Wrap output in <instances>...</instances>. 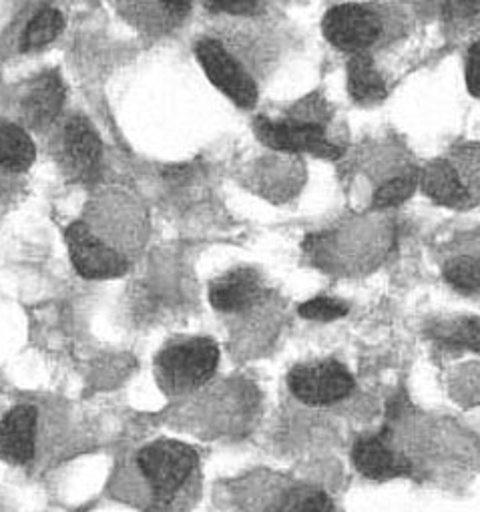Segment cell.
I'll return each instance as SVG.
<instances>
[{"label":"cell","instance_id":"cell-1","mask_svg":"<svg viewBox=\"0 0 480 512\" xmlns=\"http://www.w3.org/2000/svg\"><path fill=\"white\" fill-rule=\"evenodd\" d=\"M219 350L209 338H191L167 346L157 356L159 382L173 390L183 392L205 384L217 370Z\"/></svg>","mask_w":480,"mask_h":512},{"label":"cell","instance_id":"cell-2","mask_svg":"<svg viewBox=\"0 0 480 512\" xmlns=\"http://www.w3.org/2000/svg\"><path fill=\"white\" fill-rule=\"evenodd\" d=\"M195 462L193 448L177 440L153 442L137 456V464L157 498L173 496L193 472Z\"/></svg>","mask_w":480,"mask_h":512},{"label":"cell","instance_id":"cell-3","mask_svg":"<svg viewBox=\"0 0 480 512\" xmlns=\"http://www.w3.org/2000/svg\"><path fill=\"white\" fill-rule=\"evenodd\" d=\"M197 61L207 79L235 105L254 107L258 101V89L252 77L242 69L221 43L205 39L195 47Z\"/></svg>","mask_w":480,"mask_h":512},{"label":"cell","instance_id":"cell-4","mask_svg":"<svg viewBox=\"0 0 480 512\" xmlns=\"http://www.w3.org/2000/svg\"><path fill=\"white\" fill-rule=\"evenodd\" d=\"M290 390L304 404L328 406L354 390L352 374L338 362H312L296 366L288 378Z\"/></svg>","mask_w":480,"mask_h":512},{"label":"cell","instance_id":"cell-5","mask_svg":"<svg viewBox=\"0 0 480 512\" xmlns=\"http://www.w3.org/2000/svg\"><path fill=\"white\" fill-rule=\"evenodd\" d=\"M258 139L276 151L284 153H310L322 159H336L340 149L328 141L324 129L316 123L294 119V121H256Z\"/></svg>","mask_w":480,"mask_h":512},{"label":"cell","instance_id":"cell-6","mask_svg":"<svg viewBox=\"0 0 480 512\" xmlns=\"http://www.w3.org/2000/svg\"><path fill=\"white\" fill-rule=\"evenodd\" d=\"M65 239L79 276L89 280H111L127 272L123 255L97 239L85 223H71L65 231Z\"/></svg>","mask_w":480,"mask_h":512},{"label":"cell","instance_id":"cell-7","mask_svg":"<svg viewBox=\"0 0 480 512\" xmlns=\"http://www.w3.org/2000/svg\"><path fill=\"white\" fill-rule=\"evenodd\" d=\"M324 35L336 49L356 55L378 39L380 19L366 7L340 5L326 15Z\"/></svg>","mask_w":480,"mask_h":512},{"label":"cell","instance_id":"cell-8","mask_svg":"<svg viewBox=\"0 0 480 512\" xmlns=\"http://www.w3.org/2000/svg\"><path fill=\"white\" fill-rule=\"evenodd\" d=\"M37 442V410L33 406H17L0 420V458L21 466L35 456Z\"/></svg>","mask_w":480,"mask_h":512},{"label":"cell","instance_id":"cell-9","mask_svg":"<svg viewBox=\"0 0 480 512\" xmlns=\"http://www.w3.org/2000/svg\"><path fill=\"white\" fill-rule=\"evenodd\" d=\"M262 296V282L250 270H233L209 286V302L215 310L237 314L250 310Z\"/></svg>","mask_w":480,"mask_h":512},{"label":"cell","instance_id":"cell-10","mask_svg":"<svg viewBox=\"0 0 480 512\" xmlns=\"http://www.w3.org/2000/svg\"><path fill=\"white\" fill-rule=\"evenodd\" d=\"M352 460L356 468L374 480H390L408 476L412 466L410 462L392 452L388 442L382 436H364L352 448Z\"/></svg>","mask_w":480,"mask_h":512},{"label":"cell","instance_id":"cell-11","mask_svg":"<svg viewBox=\"0 0 480 512\" xmlns=\"http://www.w3.org/2000/svg\"><path fill=\"white\" fill-rule=\"evenodd\" d=\"M65 95L67 91L63 79L53 71L43 73L39 79H35L25 99V113L29 121L37 127L51 125L63 111Z\"/></svg>","mask_w":480,"mask_h":512},{"label":"cell","instance_id":"cell-12","mask_svg":"<svg viewBox=\"0 0 480 512\" xmlns=\"http://www.w3.org/2000/svg\"><path fill=\"white\" fill-rule=\"evenodd\" d=\"M418 183L422 191L438 205L460 207L466 203L468 191L462 185L454 167L446 161H432L430 165H426L418 175Z\"/></svg>","mask_w":480,"mask_h":512},{"label":"cell","instance_id":"cell-13","mask_svg":"<svg viewBox=\"0 0 480 512\" xmlns=\"http://www.w3.org/2000/svg\"><path fill=\"white\" fill-rule=\"evenodd\" d=\"M65 147L79 173H93L101 161V141L93 125L81 117L73 119L65 131Z\"/></svg>","mask_w":480,"mask_h":512},{"label":"cell","instance_id":"cell-14","mask_svg":"<svg viewBox=\"0 0 480 512\" xmlns=\"http://www.w3.org/2000/svg\"><path fill=\"white\" fill-rule=\"evenodd\" d=\"M348 89L352 99L360 105H374L386 97L384 79L368 55L356 53L350 59Z\"/></svg>","mask_w":480,"mask_h":512},{"label":"cell","instance_id":"cell-15","mask_svg":"<svg viewBox=\"0 0 480 512\" xmlns=\"http://www.w3.org/2000/svg\"><path fill=\"white\" fill-rule=\"evenodd\" d=\"M35 155V143L25 129L9 121H0V167L25 171L35 163Z\"/></svg>","mask_w":480,"mask_h":512},{"label":"cell","instance_id":"cell-16","mask_svg":"<svg viewBox=\"0 0 480 512\" xmlns=\"http://www.w3.org/2000/svg\"><path fill=\"white\" fill-rule=\"evenodd\" d=\"M63 27H65V21H63V15L59 11L43 9L27 25L25 35H23V47L27 51L47 47L61 35Z\"/></svg>","mask_w":480,"mask_h":512},{"label":"cell","instance_id":"cell-17","mask_svg":"<svg viewBox=\"0 0 480 512\" xmlns=\"http://www.w3.org/2000/svg\"><path fill=\"white\" fill-rule=\"evenodd\" d=\"M270 512H332V500L318 488L302 486L286 494Z\"/></svg>","mask_w":480,"mask_h":512},{"label":"cell","instance_id":"cell-18","mask_svg":"<svg viewBox=\"0 0 480 512\" xmlns=\"http://www.w3.org/2000/svg\"><path fill=\"white\" fill-rule=\"evenodd\" d=\"M418 187V175L416 173H402L396 175L394 179L386 181L380 185L374 193V207L378 209H388L404 203L406 199L412 197V193Z\"/></svg>","mask_w":480,"mask_h":512},{"label":"cell","instance_id":"cell-19","mask_svg":"<svg viewBox=\"0 0 480 512\" xmlns=\"http://www.w3.org/2000/svg\"><path fill=\"white\" fill-rule=\"evenodd\" d=\"M438 340H442L448 348L470 350L480 354V320H456L438 334Z\"/></svg>","mask_w":480,"mask_h":512},{"label":"cell","instance_id":"cell-20","mask_svg":"<svg viewBox=\"0 0 480 512\" xmlns=\"http://www.w3.org/2000/svg\"><path fill=\"white\" fill-rule=\"evenodd\" d=\"M444 280L462 294L480 288V262L474 258H456L444 268Z\"/></svg>","mask_w":480,"mask_h":512},{"label":"cell","instance_id":"cell-21","mask_svg":"<svg viewBox=\"0 0 480 512\" xmlns=\"http://www.w3.org/2000/svg\"><path fill=\"white\" fill-rule=\"evenodd\" d=\"M348 314V308L334 298H312L300 306V316L314 322H334Z\"/></svg>","mask_w":480,"mask_h":512},{"label":"cell","instance_id":"cell-22","mask_svg":"<svg viewBox=\"0 0 480 512\" xmlns=\"http://www.w3.org/2000/svg\"><path fill=\"white\" fill-rule=\"evenodd\" d=\"M480 13V0H446L442 15L446 21H470Z\"/></svg>","mask_w":480,"mask_h":512},{"label":"cell","instance_id":"cell-23","mask_svg":"<svg viewBox=\"0 0 480 512\" xmlns=\"http://www.w3.org/2000/svg\"><path fill=\"white\" fill-rule=\"evenodd\" d=\"M215 13L225 15H252L258 9V0H205Z\"/></svg>","mask_w":480,"mask_h":512},{"label":"cell","instance_id":"cell-24","mask_svg":"<svg viewBox=\"0 0 480 512\" xmlns=\"http://www.w3.org/2000/svg\"><path fill=\"white\" fill-rule=\"evenodd\" d=\"M466 85L468 91L480 99V41L470 49L466 61Z\"/></svg>","mask_w":480,"mask_h":512},{"label":"cell","instance_id":"cell-25","mask_svg":"<svg viewBox=\"0 0 480 512\" xmlns=\"http://www.w3.org/2000/svg\"><path fill=\"white\" fill-rule=\"evenodd\" d=\"M159 3H161L167 11H171V13H175V15H183V13H187V11L191 9L193 0H159Z\"/></svg>","mask_w":480,"mask_h":512}]
</instances>
